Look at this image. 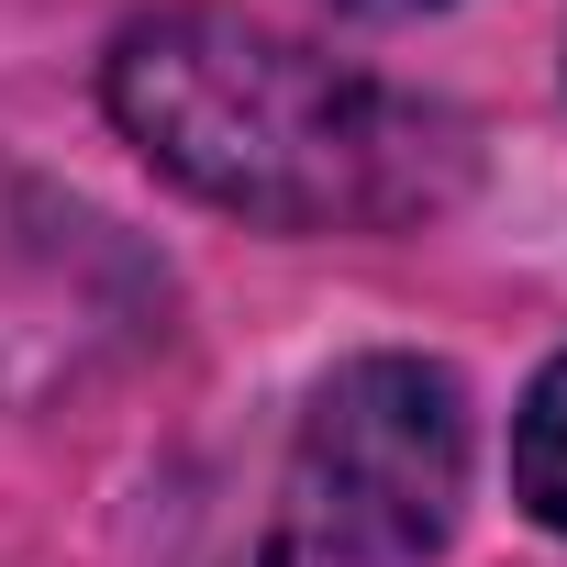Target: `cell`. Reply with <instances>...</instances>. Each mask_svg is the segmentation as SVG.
Instances as JSON below:
<instances>
[{
  "label": "cell",
  "instance_id": "obj_3",
  "mask_svg": "<svg viewBox=\"0 0 567 567\" xmlns=\"http://www.w3.org/2000/svg\"><path fill=\"white\" fill-rule=\"evenodd\" d=\"M512 501L545 534H567V357H545L523 412H512Z\"/></svg>",
  "mask_w": 567,
  "mask_h": 567
},
{
  "label": "cell",
  "instance_id": "obj_5",
  "mask_svg": "<svg viewBox=\"0 0 567 567\" xmlns=\"http://www.w3.org/2000/svg\"><path fill=\"white\" fill-rule=\"evenodd\" d=\"M245 567H323V556H301V545H290V534H267V545H256V556H245Z\"/></svg>",
  "mask_w": 567,
  "mask_h": 567
},
{
  "label": "cell",
  "instance_id": "obj_1",
  "mask_svg": "<svg viewBox=\"0 0 567 567\" xmlns=\"http://www.w3.org/2000/svg\"><path fill=\"white\" fill-rule=\"evenodd\" d=\"M101 112L156 178L267 234H401L456 212L478 167L445 101L223 0L134 12L101 56Z\"/></svg>",
  "mask_w": 567,
  "mask_h": 567
},
{
  "label": "cell",
  "instance_id": "obj_4",
  "mask_svg": "<svg viewBox=\"0 0 567 567\" xmlns=\"http://www.w3.org/2000/svg\"><path fill=\"white\" fill-rule=\"evenodd\" d=\"M334 12H368V23H401V12H445V0H334Z\"/></svg>",
  "mask_w": 567,
  "mask_h": 567
},
{
  "label": "cell",
  "instance_id": "obj_2",
  "mask_svg": "<svg viewBox=\"0 0 567 567\" xmlns=\"http://www.w3.org/2000/svg\"><path fill=\"white\" fill-rule=\"evenodd\" d=\"M456 512H467V379L401 346L346 357L290 434L278 534L323 567H423L445 556Z\"/></svg>",
  "mask_w": 567,
  "mask_h": 567
}]
</instances>
